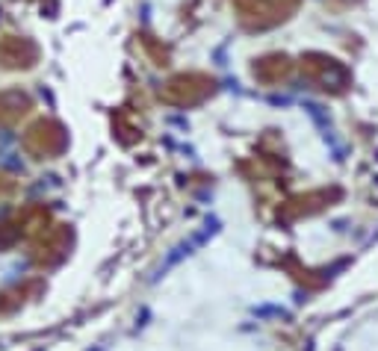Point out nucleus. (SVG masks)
I'll return each instance as SVG.
<instances>
[{"mask_svg": "<svg viewBox=\"0 0 378 351\" xmlns=\"http://www.w3.org/2000/svg\"><path fill=\"white\" fill-rule=\"evenodd\" d=\"M98 351H104V348H98Z\"/></svg>", "mask_w": 378, "mask_h": 351, "instance_id": "obj_2", "label": "nucleus"}, {"mask_svg": "<svg viewBox=\"0 0 378 351\" xmlns=\"http://www.w3.org/2000/svg\"><path fill=\"white\" fill-rule=\"evenodd\" d=\"M251 313H254V316H287V310H284V307H254V310H251Z\"/></svg>", "mask_w": 378, "mask_h": 351, "instance_id": "obj_1", "label": "nucleus"}]
</instances>
